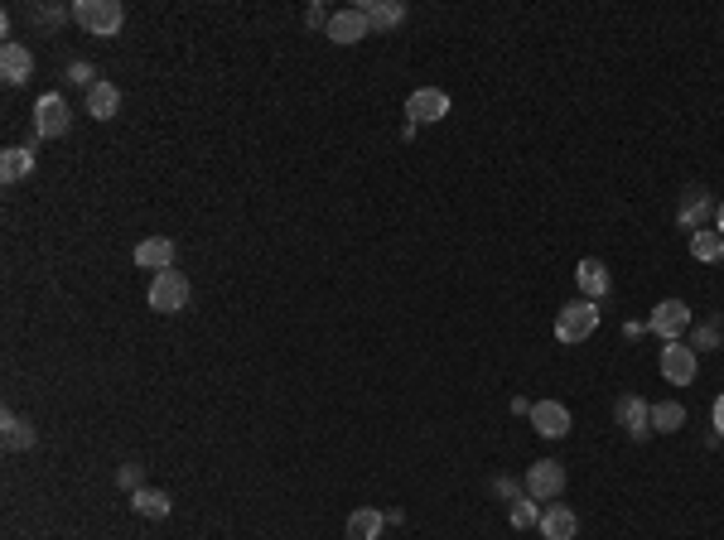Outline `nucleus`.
<instances>
[{
    "mask_svg": "<svg viewBox=\"0 0 724 540\" xmlns=\"http://www.w3.org/2000/svg\"><path fill=\"white\" fill-rule=\"evenodd\" d=\"M594 328H599V304H594V299H570V304L556 314V338L565 348L594 338Z\"/></svg>",
    "mask_w": 724,
    "mask_h": 540,
    "instance_id": "nucleus-1",
    "label": "nucleus"
},
{
    "mask_svg": "<svg viewBox=\"0 0 724 540\" xmlns=\"http://www.w3.org/2000/svg\"><path fill=\"white\" fill-rule=\"evenodd\" d=\"M73 20L87 29V34H97V39H112L121 20H126V10H121V0H78L73 5Z\"/></svg>",
    "mask_w": 724,
    "mask_h": 540,
    "instance_id": "nucleus-2",
    "label": "nucleus"
},
{
    "mask_svg": "<svg viewBox=\"0 0 724 540\" xmlns=\"http://www.w3.org/2000/svg\"><path fill=\"white\" fill-rule=\"evenodd\" d=\"M189 299H194V290H189V280H184L179 270H160V275L150 280V309H155V314H184Z\"/></svg>",
    "mask_w": 724,
    "mask_h": 540,
    "instance_id": "nucleus-3",
    "label": "nucleus"
},
{
    "mask_svg": "<svg viewBox=\"0 0 724 540\" xmlns=\"http://www.w3.org/2000/svg\"><path fill=\"white\" fill-rule=\"evenodd\" d=\"M522 487H527V497H536V502H556L560 492H565V463L560 459H536L527 468Z\"/></svg>",
    "mask_w": 724,
    "mask_h": 540,
    "instance_id": "nucleus-4",
    "label": "nucleus"
},
{
    "mask_svg": "<svg viewBox=\"0 0 724 540\" xmlns=\"http://www.w3.org/2000/svg\"><path fill=\"white\" fill-rule=\"evenodd\" d=\"M691 304L686 299H662L657 309H652V319H647V328L662 338V343H676V338H686V328H691Z\"/></svg>",
    "mask_w": 724,
    "mask_h": 540,
    "instance_id": "nucleus-5",
    "label": "nucleus"
},
{
    "mask_svg": "<svg viewBox=\"0 0 724 540\" xmlns=\"http://www.w3.org/2000/svg\"><path fill=\"white\" fill-rule=\"evenodd\" d=\"M657 367H662V377H667L671 386H691L700 372V352L691 348L686 338H676V343L662 348V362H657Z\"/></svg>",
    "mask_w": 724,
    "mask_h": 540,
    "instance_id": "nucleus-6",
    "label": "nucleus"
},
{
    "mask_svg": "<svg viewBox=\"0 0 724 540\" xmlns=\"http://www.w3.org/2000/svg\"><path fill=\"white\" fill-rule=\"evenodd\" d=\"M406 116H411L416 126L445 121V116H449V92H445V87H416V92L406 97Z\"/></svg>",
    "mask_w": 724,
    "mask_h": 540,
    "instance_id": "nucleus-7",
    "label": "nucleus"
},
{
    "mask_svg": "<svg viewBox=\"0 0 724 540\" xmlns=\"http://www.w3.org/2000/svg\"><path fill=\"white\" fill-rule=\"evenodd\" d=\"M68 126H73L68 102H63L58 92H44V97H39V107H34V131L44 135V140H58V135H68Z\"/></svg>",
    "mask_w": 724,
    "mask_h": 540,
    "instance_id": "nucleus-8",
    "label": "nucleus"
},
{
    "mask_svg": "<svg viewBox=\"0 0 724 540\" xmlns=\"http://www.w3.org/2000/svg\"><path fill=\"white\" fill-rule=\"evenodd\" d=\"M705 217H715V198L705 184H691V189L681 193V208H676V222L686 227V232H700L705 227Z\"/></svg>",
    "mask_w": 724,
    "mask_h": 540,
    "instance_id": "nucleus-9",
    "label": "nucleus"
},
{
    "mask_svg": "<svg viewBox=\"0 0 724 540\" xmlns=\"http://www.w3.org/2000/svg\"><path fill=\"white\" fill-rule=\"evenodd\" d=\"M531 425H536V434H541V439H565L575 420H570V405L536 401V405H531Z\"/></svg>",
    "mask_w": 724,
    "mask_h": 540,
    "instance_id": "nucleus-10",
    "label": "nucleus"
},
{
    "mask_svg": "<svg viewBox=\"0 0 724 540\" xmlns=\"http://www.w3.org/2000/svg\"><path fill=\"white\" fill-rule=\"evenodd\" d=\"M367 15H362L358 5H348V10H334V15H329V29H324V34H329V39H334V44H358V39H367Z\"/></svg>",
    "mask_w": 724,
    "mask_h": 540,
    "instance_id": "nucleus-11",
    "label": "nucleus"
},
{
    "mask_svg": "<svg viewBox=\"0 0 724 540\" xmlns=\"http://www.w3.org/2000/svg\"><path fill=\"white\" fill-rule=\"evenodd\" d=\"M0 78L10 82V87H20V82L34 78V54H29L25 44L5 39V49H0Z\"/></svg>",
    "mask_w": 724,
    "mask_h": 540,
    "instance_id": "nucleus-12",
    "label": "nucleus"
},
{
    "mask_svg": "<svg viewBox=\"0 0 724 540\" xmlns=\"http://www.w3.org/2000/svg\"><path fill=\"white\" fill-rule=\"evenodd\" d=\"M536 526H541V536H546V540H575V536H580V516L570 512L565 502H551V507L541 512V521H536Z\"/></svg>",
    "mask_w": 724,
    "mask_h": 540,
    "instance_id": "nucleus-13",
    "label": "nucleus"
},
{
    "mask_svg": "<svg viewBox=\"0 0 724 540\" xmlns=\"http://www.w3.org/2000/svg\"><path fill=\"white\" fill-rule=\"evenodd\" d=\"M575 280H580V295L585 299H604L613 290V275H609V266H604L599 256H585V261L575 266Z\"/></svg>",
    "mask_w": 724,
    "mask_h": 540,
    "instance_id": "nucleus-14",
    "label": "nucleus"
},
{
    "mask_svg": "<svg viewBox=\"0 0 724 540\" xmlns=\"http://www.w3.org/2000/svg\"><path fill=\"white\" fill-rule=\"evenodd\" d=\"M618 425H628L633 439H647V430H652V405L642 401V396H618Z\"/></svg>",
    "mask_w": 724,
    "mask_h": 540,
    "instance_id": "nucleus-15",
    "label": "nucleus"
},
{
    "mask_svg": "<svg viewBox=\"0 0 724 540\" xmlns=\"http://www.w3.org/2000/svg\"><path fill=\"white\" fill-rule=\"evenodd\" d=\"M136 266L140 270H174V242L169 237H145V242L136 246Z\"/></svg>",
    "mask_w": 724,
    "mask_h": 540,
    "instance_id": "nucleus-16",
    "label": "nucleus"
},
{
    "mask_svg": "<svg viewBox=\"0 0 724 540\" xmlns=\"http://www.w3.org/2000/svg\"><path fill=\"white\" fill-rule=\"evenodd\" d=\"M116 111H121V87L116 82H92L87 87V116H97V121H112Z\"/></svg>",
    "mask_w": 724,
    "mask_h": 540,
    "instance_id": "nucleus-17",
    "label": "nucleus"
},
{
    "mask_svg": "<svg viewBox=\"0 0 724 540\" xmlns=\"http://www.w3.org/2000/svg\"><path fill=\"white\" fill-rule=\"evenodd\" d=\"M0 439H5L10 454H25V449H34V425L20 420L15 410H5V415H0Z\"/></svg>",
    "mask_w": 724,
    "mask_h": 540,
    "instance_id": "nucleus-18",
    "label": "nucleus"
},
{
    "mask_svg": "<svg viewBox=\"0 0 724 540\" xmlns=\"http://www.w3.org/2000/svg\"><path fill=\"white\" fill-rule=\"evenodd\" d=\"M358 10L367 15V25L372 29H396L406 20V5H401V0H362Z\"/></svg>",
    "mask_w": 724,
    "mask_h": 540,
    "instance_id": "nucleus-19",
    "label": "nucleus"
},
{
    "mask_svg": "<svg viewBox=\"0 0 724 540\" xmlns=\"http://www.w3.org/2000/svg\"><path fill=\"white\" fill-rule=\"evenodd\" d=\"M382 531H387V512H377V507H358L348 516V540H377Z\"/></svg>",
    "mask_w": 724,
    "mask_h": 540,
    "instance_id": "nucleus-20",
    "label": "nucleus"
},
{
    "mask_svg": "<svg viewBox=\"0 0 724 540\" xmlns=\"http://www.w3.org/2000/svg\"><path fill=\"white\" fill-rule=\"evenodd\" d=\"M29 174H34V150L10 145V150L0 155V179H5V184H20V179H29Z\"/></svg>",
    "mask_w": 724,
    "mask_h": 540,
    "instance_id": "nucleus-21",
    "label": "nucleus"
},
{
    "mask_svg": "<svg viewBox=\"0 0 724 540\" xmlns=\"http://www.w3.org/2000/svg\"><path fill=\"white\" fill-rule=\"evenodd\" d=\"M131 507H136L140 516H150V521H165L169 492H160V487H136V492H131Z\"/></svg>",
    "mask_w": 724,
    "mask_h": 540,
    "instance_id": "nucleus-22",
    "label": "nucleus"
},
{
    "mask_svg": "<svg viewBox=\"0 0 724 540\" xmlns=\"http://www.w3.org/2000/svg\"><path fill=\"white\" fill-rule=\"evenodd\" d=\"M691 256L696 261H724V237L715 232V227H700V232H691Z\"/></svg>",
    "mask_w": 724,
    "mask_h": 540,
    "instance_id": "nucleus-23",
    "label": "nucleus"
},
{
    "mask_svg": "<svg viewBox=\"0 0 724 540\" xmlns=\"http://www.w3.org/2000/svg\"><path fill=\"white\" fill-rule=\"evenodd\" d=\"M681 425H686V405H681V401L652 405V430H657V434H676Z\"/></svg>",
    "mask_w": 724,
    "mask_h": 540,
    "instance_id": "nucleus-24",
    "label": "nucleus"
},
{
    "mask_svg": "<svg viewBox=\"0 0 724 540\" xmlns=\"http://www.w3.org/2000/svg\"><path fill=\"white\" fill-rule=\"evenodd\" d=\"M536 521H541L536 497H517V502H512V526H517V531H527V526H536Z\"/></svg>",
    "mask_w": 724,
    "mask_h": 540,
    "instance_id": "nucleus-25",
    "label": "nucleus"
},
{
    "mask_svg": "<svg viewBox=\"0 0 724 540\" xmlns=\"http://www.w3.org/2000/svg\"><path fill=\"white\" fill-rule=\"evenodd\" d=\"M493 492L498 497H507V502H517V497H527V487H517L512 478H493Z\"/></svg>",
    "mask_w": 724,
    "mask_h": 540,
    "instance_id": "nucleus-26",
    "label": "nucleus"
},
{
    "mask_svg": "<svg viewBox=\"0 0 724 540\" xmlns=\"http://www.w3.org/2000/svg\"><path fill=\"white\" fill-rule=\"evenodd\" d=\"M715 343H720V328H715V324H705V328L696 333V343H691V348L705 352V348H715Z\"/></svg>",
    "mask_w": 724,
    "mask_h": 540,
    "instance_id": "nucleus-27",
    "label": "nucleus"
},
{
    "mask_svg": "<svg viewBox=\"0 0 724 540\" xmlns=\"http://www.w3.org/2000/svg\"><path fill=\"white\" fill-rule=\"evenodd\" d=\"M309 25L314 29H329V10H324V5H309V15H305Z\"/></svg>",
    "mask_w": 724,
    "mask_h": 540,
    "instance_id": "nucleus-28",
    "label": "nucleus"
},
{
    "mask_svg": "<svg viewBox=\"0 0 724 540\" xmlns=\"http://www.w3.org/2000/svg\"><path fill=\"white\" fill-rule=\"evenodd\" d=\"M710 420H715V434H720V439H724V396H720V401H715V410H710Z\"/></svg>",
    "mask_w": 724,
    "mask_h": 540,
    "instance_id": "nucleus-29",
    "label": "nucleus"
},
{
    "mask_svg": "<svg viewBox=\"0 0 724 540\" xmlns=\"http://www.w3.org/2000/svg\"><path fill=\"white\" fill-rule=\"evenodd\" d=\"M73 82H87V87H92V68H87V63H73Z\"/></svg>",
    "mask_w": 724,
    "mask_h": 540,
    "instance_id": "nucleus-30",
    "label": "nucleus"
},
{
    "mask_svg": "<svg viewBox=\"0 0 724 540\" xmlns=\"http://www.w3.org/2000/svg\"><path fill=\"white\" fill-rule=\"evenodd\" d=\"M715 232H720V237H724V198H720V203H715Z\"/></svg>",
    "mask_w": 724,
    "mask_h": 540,
    "instance_id": "nucleus-31",
    "label": "nucleus"
}]
</instances>
